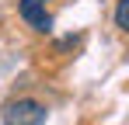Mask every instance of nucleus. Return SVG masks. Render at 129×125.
<instances>
[{
	"label": "nucleus",
	"instance_id": "obj_2",
	"mask_svg": "<svg viewBox=\"0 0 129 125\" xmlns=\"http://www.w3.org/2000/svg\"><path fill=\"white\" fill-rule=\"evenodd\" d=\"M18 14L24 18V24L31 31H39V35H49L52 31V18H49V11H45L42 0H21L18 4Z\"/></svg>",
	"mask_w": 129,
	"mask_h": 125
},
{
	"label": "nucleus",
	"instance_id": "obj_3",
	"mask_svg": "<svg viewBox=\"0 0 129 125\" xmlns=\"http://www.w3.org/2000/svg\"><path fill=\"white\" fill-rule=\"evenodd\" d=\"M115 28L129 31V0H115Z\"/></svg>",
	"mask_w": 129,
	"mask_h": 125
},
{
	"label": "nucleus",
	"instance_id": "obj_1",
	"mask_svg": "<svg viewBox=\"0 0 129 125\" xmlns=\"http://www.w3.org/2000/svg\"><path fill=\"white\" fill-rule=\"evenodd\" d=\"M45 104H39L35 97H18V101H7L0 118L4 125H45Z\"/></svg>",
	"mask_w": 129,
	"mask_h": 125
},
{
	"label": "nucleus",
	"instance_id": "obj_4",
	"mask_svg": "<svg viewBox=\"0 0 129 125\" xmlns=\"http://www.w3.org/2000/svg\"><path fill=\"white\" fill-rule=\"evenodd\" d=\"M42 4H45V0H42Z\"/></svg>",
	"mask_w": 129,
	"mask_h": 125
}]
</instances>
